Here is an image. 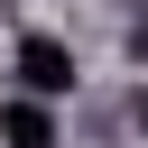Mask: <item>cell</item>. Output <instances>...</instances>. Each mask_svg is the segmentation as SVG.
<instances>
[{
  "label": "cell",
  "instance_id": "cell-2",
  "mask_svg": "<svg viewBox=\"0 0 148 148\" xmlns=\"http://www.w3.org/2000/svg\"><path fill=\"white\" fill-rule=\"evenodd\" d=\"M0 139H9V148H56V111H46V102H28V92H18V102H0Z\"/></svg>",
  "mask_w": 148,
  "mask_h": 148
},
{
  "label": "cell",
  "instance_id": "cell-1",
  "mask_svg": "<svg viewBox=\"0 0 148 148\" xmlns=\"http://www.w3.org/2000/svg\"><path fill=\"white\" fill-rule=\"evenodd\" d=\"M18 83H28V102H65L83 74H74V46L65 37H46V28H28L18 37Z\"/></svg>",
  "mask_w": 148,
  "mask_h": 148
},
{
  "label": "cell",
  "instance_id": "cell-3",
  "mask_svg": "<svg viewBox=\"0 0 148 148\" xmlns=\"http://www.w3.org/2000/svg\"><path fill=\"white\" fill-rule=\"evenodd\" d=\"M139 130H148V92H139Z\"/></svg>",
  "mask_w": 148,
  "mask_h": 148
}]
</instances>
